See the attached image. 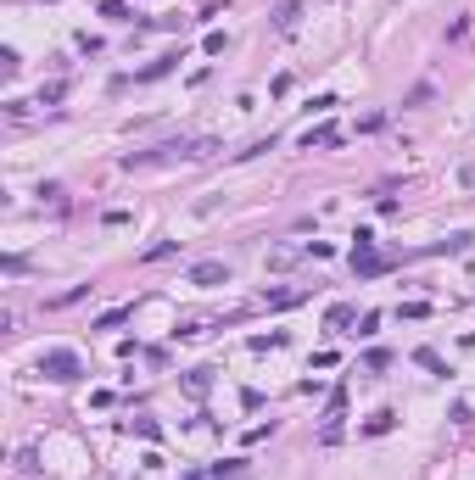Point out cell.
Listing matches in <instances>:
<instances>
[{
	"instance_id": "cell-1",
	"label": "cell",
	"mask_w": 475,
	"mask_h": 480,
	"mask_svg": "<svg viewBox=\"0 0 475 480\" xmlns=\"http://www.w3.org/2000/svg\"><path fill=\"white\" fill-rule=\"evenodd\" d=\"M213 151H218V140H162L152 151H129L123 168L135 173V168H152V162H207Z\"/></svg>"
},
{
	"instance_id": "cell-2",
	"label": "cell",
	"mask_w": 475,
	"mask_h": 480,
	"mask_svg": "<svg viewBox=\"0 0 475 480\" xmlns=\"http://www.w3.org/2000/svg\"><path fill=\"white\" fill-rule=\"evenodd\" d=\"M39 380H51V386H73V380H84V358L73 352V346H51V352H39Z\"/></svg>"
},
{
	"instance_id": "cell-3",
	"label": "cell",
	"mask_w": 475,
	"mask_h": 480,
	"mask_svg": "<svg viewBox=\"0 0 475 480\" xmlns=\"http://www.w3.org/2000/svg\"><path fill=\"white\" fill-rule=\"evenodd\" d=\"M397 257H381V251H352V274L358 279H381V274H392Z\"/></svg>"
},
{
	"instance_id": "cell-4",
	"label": "cell",
	"mask_w": 475,
	"mask_h": 480,
	"mask_svg": "<svg viewBox=\"0 0 475 480\" xmlns=\"http://www.w3.org/2000/svg\"><path fill=\"white\" fill-rule=\"evenodd\" d=\"M185 285H202V291H207V285H230V263H218V257H213V263H196V268L185 274Z\"/></svg>"
},
{
	"instance_id": "cell-5",
	"label": "cell",
	"mask_w": 475,
	"mask_h": 480,
	"mask_svg": "<svg viewBox=\"0 0 475 480\" xmlns=\"http://www.w3.org/2000/svg\"><path fill=\"white\" fill-rule=\"evenodd\" d=\"M179 62H185V51H162L157 62H152V68H140V73H135V84H152V79H168V73H173V68H179Z\"/></svg>"
},
{
	"instance_id": "cell-6",
	"label": "cell",
	"mask_w": 475,
	"mask_h": 480,
	"mask_svg": "<svg viewBox=\"0 0 475 480\" xmlns=\"http://www.w3.org/2000/svg\"><path fill=\"white\" fill-rule=\"evenodd\" d=\"M330 146H341V129L335 123H319V129L302 134V151H330Z\"/></svg>"
},
{
	"instance_id": "cell-7",
	"label": "cell",
	"mask_w": 475,
	"mask_h": 480,
	"mask_svg": "<svg viewBox=\"0 0 475 480\" xmlns=\"http://www.w3.org/2000/svg\"><path fill=\"white\" fill-rule=\"evenodd\" d=\"M179 386H185V397H207V391H213V369H207V363H202V369H185V380H179Z\"/></svg>"
},
{
	"instance_id": "cell-8",
	"label": "cell",
	"mask_w": 475,
	"mask_h": 480,
	"mask_svg": "<svg viewBox=\"0 0 475 480\" xmlns=\"http://www.w3.org/2000/svg\"><path fill=\"white\" fill-rule=\"evenodd\" d=\"M414 363H419V369H431L436 380H448V374H453V369H448V358H442L436 346H414Z\"/></svg>"
},
{
	"instance_id": "cell-9",
	"label": "cell",
	"mask_w": 475,
	"mask_h": 480,
	"mask_svg": "<svg viewBox=\"0 0 475 480\" xmlns=\"http://www.w3.org/2000/svg\"><path fill=\"white\" fill-rule=\"evenodd\" d=\"M397 430V413L392 408H381V413H369V419H364V430H358V436H392Z\"/></svg>"
},
{
	"instance_id": "cell-10",
	"label": "cell",
	"mask_w": 475,
	"mask_h": 480,
	"mask_svg": "<svg viewBox=\"0 0 475 480\" xmlns=\"http://www.w3.org/2000/svg\"><path fill=\"white\" fill-rule=\"evenodd\" d=\"M252 469H246V458H224V464H213L207 469V480H246Z\"/></svg>"
},
{
	"instance_id": "cell-11",
	"label": "cell",
	"mask_w": 475,
	"mask_h": 480,
	"mask_svg": "<svg viewBox=\"0 0 475 480\" xmlns=\"http://www.w3.org/2000/svg\"><path fill=\"white\" fill-rule=\"evenodd\" d=\"M347 324H358V308H352V302H335V308L324 313V329H347Z\"/></svg>"
},
{
	"instance_id": "cell-12",
	"label": "cell",
	"mask_w": 475,
	"mask_h": 480,
	"mask_svg": "<svg viewBox=\"0 0 475 480\" xmlns=\"http://www.w3.org/2000/svg\"><path fill=\"white\" fill-rule=\"evenodd\" d=\"M297 17H302V0H285V6L274 11V28H280V34H291V28H297Z\"/></svg>"
},
{
	"instance_id": "cell-13",
	"label": "cell",
	"mask_w": 475,
	"mask_h": 480,
	"mask_svg": "<svg viewBox=\"0 0 475 480\" xmlns=\"http://www.w3.org/2000/svg\"><path fill=\"white\" fill-rule=\"evenodd\" d=\"M123 430H129V436H146V441H162V424H157V419H123Z\"/></svg>"
},
{
	"instance_id": "cell-14",
	"label": "cell",
	"mask_w": 475,
	"mask_h": 480,
	"mask_svg": "<svg viewBox=\"0 0 475 480\" xmlns=\"http://www.w3.org/2000/svg\"><path fill=\"white\" fill-rule=\"evenodd\" d=\"M173 251H179V240H157V246L140 251V263H162V257H173Z\"/></svg>"
},
{
	"instance_id": "cell-15",
	"label": "cell",
	"mask_w": 475,
	"mask_h": 480,
	"mask_svg": "<svg viewBox=\"0 0 475 480\" xmlns=\"http://www.w3.org/2000/svg\"><path fill=\"white\" fill-rule=\"evenodd\" d=\"M123 319H135V308H106V313L95 319V329H118Z\"/></svg>"
},
{
	"instance_id": "cell-16",
	"label": "cell",
	"mask_w": 475,
	"mask_h": 480,
	"mask_svg": "<svg viewBox=\"0 0 475 480\" xmlns=\"http://www.w3.org/2000/svg\"><path fill=\"white\" fill-rule=\"evenodd\" d=\"M285 346V329H269V335H252V352H274Z\"/></svg>"
},
{
	"instance_id": "cell-17",
	"label": "cell",
	"mask_w": 475,
	"mask_h": 480,
	"mask_svg": "<svg viewBox=\"0 0 475 480\" xmlns=\"http://www.w3.org/2000/svg\"><path fill=\"white\" fill-rule=\"evenodd\" d=\"M62 95H68V84H62V79L39 84V106H56V101H62Z\"/></svg>"
},
{
	"instance_id": "cell-18",
	"label": "cell",
	"mask_w": 475,
	"mask_h": 480,
	"mask_svg": "<svg viewBox=\"0 0 475 480\" xmlns=\"http://www.w3.org/2000/svg\"><path fill=\"white\" fill-rule=\"evenodd\" d=\"M364 369H369V374H381V369H392V352H386V346H375V352L364 358Z\"/></svg>"
},
{
	"instance_id": "cell-19",
	"label": "cell",
	"mask_w": 475,
	"mask_h": 480,
	"mask_svg": "<svg viewBox=\"0 0 475 480\" xmlns=\"http://www.w3.org/2000/svg\"><path fill=\"white\" fill-rule=\"evenodd\" d=\"M101 17H112V23H129V17H135V11H129V6H123V0H101Z\"/></svg>"
},
{
	"instance_id": "cell-20",
	"label": "cell",
	"mask_w": 475,
	"mask_h": 480,
	"mask_svg": "<svg viewBox=\"0 0 475 480\" xmlns=\"http://www.w3.org/2000/svg\"><path fill=\"white\" fill-rule=\"evenodd\" d=\"M79 296H90V285H73V291H62V296H51V302H45V308H73V302H79Z\"/></svg>"
},
{
	"instance_id": "cell-21",
	"label": "cell",
	"mask_w": 475,
	"mask_h": 480,
	"mask_svg": "<svg viewBox=\"0 0 475 480\" xmlns=\"http://www.w3.org/2000/svg\"><path fill=\"white\" fill-rule=\"evenodd\" d=\"M397 319H431V302H402Z\"/></svg>"
},
{
	"instance_id": "cell-22",
	"label": "cell",
	"mask_w": 475,
	"mask_h": 480,
	"mask_svg": "<svg viewBox=\"0 0 475 480\" xmlns=\"http://www.w3.org/2000/svg\"><path fill=\"white\" fill-rule=\"evenodd\" d=\"M224 45H230V39H224V34H218V28H213V34H207V39H202V51H207V56H224Z\"/></svg>"
},
{
	"instance_id": "cell-23",
	"label": "cell",
	"mask_w": 475,
	"mask_h": 480,
	"mask_svg": "<svg viewBox=\"0 0 475 480\" xmlns=\"http://www.w3.org/2000/svg\"><path fill=\"white\" fill-rule=\"evenodd\" d=\"M358 335H381V313H364L358 319Z\"/></svg>"
},
{
	"instance_id": "cell-24",
	"label": "cell",
	"mask_w": 475,
	"mask_h": 480,
	"mask_svg": "<svg viewBox=\"0 0 475 480\" xmlns=\"http://www.w3.org/2000/svg\"><path fill=\"white\" fill-rule=\"evenodd\" d=\"M185 480H207V475H202V469H190V475H185Z\"/></svg>"
}]
</instances>
